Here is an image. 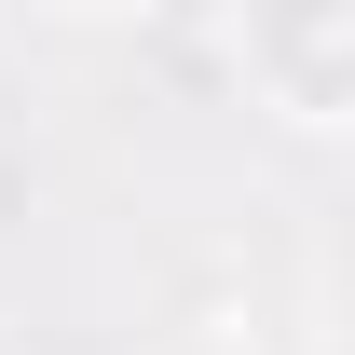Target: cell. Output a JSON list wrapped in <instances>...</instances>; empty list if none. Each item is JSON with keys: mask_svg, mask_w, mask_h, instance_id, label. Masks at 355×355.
Listing matches in <instances>:
<instances>
[{"mask_svg": "<svg viewBox=\"0 0 355 355\" xmlns=\"http://www.w3.org/2000/svg\"><path fill=\"white\" fill-rule=\"evenodd\" d=\"M232 55H246V69L273 83V110H287V123H314V137L355 110V14H342V0H328V14H246V28H232Z\"/></svg>", "mask_w": 355, "mask_h": 355, "instance_id": "1", "label": "cell"}]
</instances>
